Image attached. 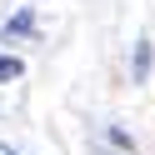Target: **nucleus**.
Segmentation results:
<instances>
[{
	"label": "nucleus",
	"mask_w": 155,
	"mask_h": 155,
	"mask_svg": "<svg viewBox=\"0 0 155 155\" xmlns=\"http://www.w3.org/2000/svg\"><path fill=\"white\" fill-rule=\"evenodd\" d=\"M0 155H15V150H10V145H0Z\"/></svg>",
	"instance_id": "2"
},
{
	"label": "nucleus",
	"mask_w": 155,
	"mask_h": 155,
	"mask_svg": "<svg viewBox=\"0 0 155 155\" xmlns=\"http://www.w3.org/2000/svg\"><path fill=\"white\" fill-rule=\"evenodd\" d=\"M20 70H25V65L15 60V55H10V60H0V80H15V75H20Z\"/></svg>",
	"instance_id": "1"
}]
</instances>
